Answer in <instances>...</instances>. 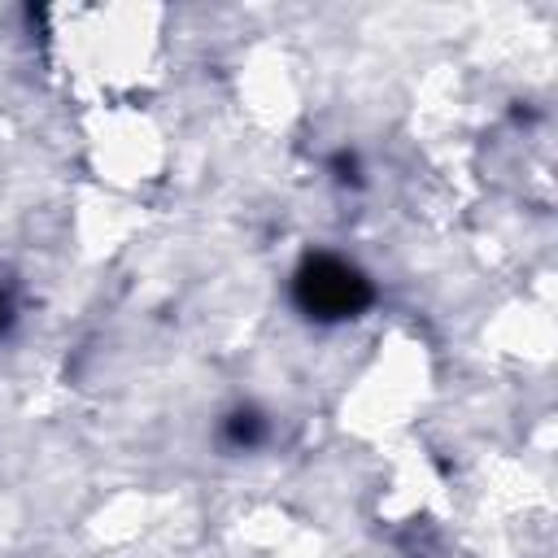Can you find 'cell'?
<instances>
[{"label":"cell","instance_id":"obj_1","mask_svg":"<svg viewBox=\"0 0 558 558\" xmlns=\"http://www.w3.org/2000/svg\"><path fill=\"white\" fill-rule=\"evenodd\" d=\"M288 296L301 318L318 327H336V323L362 318L375 305V283L366 279V270H357L336 253H305L292 270Z\"/></svg>","mask_w":558,"mask_h":558},{"label":"cell","instance_id":"obj_3","mask_svg":"<svg viewBox=\"0 0 558 558\" xmlns=\"http://www.w3.org/2000/svg\"><path fill=\"white\" fill-rule=\"evenodd\" d=\"M327 174L340 183V187H362L366 183V170H362V157L353 148H336L327 157Z\"/></svg>","mask_w":558,"mask_h":558},{"label":"cell","instance_id":"obj_2","mask_svg":"<svg viewBox=\"0 0 558 558\" xmlns=\"http://www.w3.org/2000/svg\"><path fill=\"white\" fill-rule=\"evenodd\" d=\"M270 440V414L257 405H231L218 418V445L231 453H253Z\"/></svg>","mask_w":558,"mask_h":558},{"label":"cell","instance_id":"obj_4","mask_svg":"<svg viewBox=\"0 0 558 558\" xmlns=\"http://www.w3.org/2000/svg\"><path fill=\"white\" fill-rule=\"evenodd\" d=\"M17 318H22V292L13 279H0V340L17 327Z\"/></svg>","mask_w":558,"mask_h":558}]
</instances>
